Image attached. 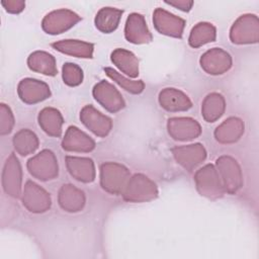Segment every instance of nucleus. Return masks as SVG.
<instances>
[{"instance_id": "nucleus-4", "label": "nucleus", "mask_w": 259, "mask_h": 259, "mask_svg": "<svg viewBox=\"0 0 259 259\" xmlns=\"http://www.w3.org/2000/svg\"><path fill=\"white\" fill-rule=\"evenodd\" d=\"M26 167L31 176L41 181L55 179L59 174L58 160L51 150H42L31 157Z\"/></svg>"}, {"instance_id": "nucleus-29", "label": "nucleus", "mask_w": 259, "mask_h": 259, "mask_svg": "<svg viewBox=\"0 0 259 259\" xmlns=\"http://www.w3.org/2000/svg\"><path fill=\"white\" fill-rule=\"evenodd\" d=\"M12 143L15 151L21 156L32 154L39 145L37 136L28 128L18 131L12 139Z\"/></svg>"}, {"instance_id": "nucleus-9", "label": "nucleus", "mask_w": 259, "mask_h": 259, "mask_svg": "<svg viewBox=\"0 0 259 259\" xmlns=\"http://www.w3.org/2000/svg\"><path fill=\"white\" fill-rule=\"evenodd\" d=\"M22 171L20 163L14 153L6 159L2 171V187L5 193L11 197L18 198L21 195Z\"/></svg>"}, {"instance_id": "nucleus-31", "label": "nucleus", "mask_w": 259, "mask_h": 259, "mask_svg": "<svg viewBox=\"0 0 259 259\" xmlns=\"http://www.w3.org/2000/svg\"><path fill=\"white\" fill-rule=\"evenodd\" d=\"M104 72L111 80H113L121 88H123L125 91H127L132 94H140L145 89V84L142 80H131V79L120 75L117 71H115L114 69L109 68V67L104 68Z\"/></svg>"}, {"instance_id": "nucleus-13", "label": "nucleus", "mask_w": 259, "mask_h": 259, "mask_svg": "<svg viewBox=\"0 0 259 259\" xmlns=\"http://www.w3.org/2000/svg\"><path fill=\"white\" fill-rule=\"evenodd\" d=\"M80 119L88 130L100 138L106 137L112 128V120L92 105H86L82 108Z\"/></svg>"}, {"instance_id": "nucleus-14", "label": "nucleus", "mask_w": 259, "mask_h": 259, "mask_svg": "<svg viewBox=\"0 0 259 259\" xmlns=\"http://www.w3.org/2000/svg\"><path fill=\"white\" fill-rule=\"evenodd\" d=\"M17 94L19 98L27 104H34L51 96V90L47 83L37 79H22L17 86Z\"/></svg>"}, {"instance_id": "nucleus-33", "label": "nucleus", "mask_w": 259, "mask_h": 259, "mask_svg": "<svg viewBox=\"0 0 259 259\" xmlns=\"http://www.w3.org/2000/svg\"><path fill=\"white\" fill-rule=\"evenodd\" d=\"M14 125V116L10 107L1 103L0 105V134L2 136L11 133Z\"/></svg>"}, {"instance_id": "nucleus-3", "label": "nucleus", "mask_w": 259, "mask_h": 259, "mask_svg": "<svg viewBox=\"0 0 259 259\" xmlns=\"http://www.w3.org/2000/svg\"><path fill=\"white\" fill-rule=\"evenodd\" d=\"M194 181L197 191L208 198H218L225 193L219 172L212 164H206L199 168L195 172Z\"/></svg>"}, {"instance_id": "nucleus-12", "label": "nucleus", "mask_w": 259, "mask_h": 259, "mask_svg": "<svg viewBox=\"0 0 259 259\" xmlns=\"http://www.w3.org/2000/svg\"><path fill=\"white\" fill-rule=\"evenodd\" d=\"M201 68L210 75H221L232 67V58L228 52L221 48H212L206 51L200 58Z\"/></svg>"}, {"instance_id": "nucleus-16", "label": "nucleus", "mask_w": 259, "mask_h": 259, "mask_svg": "<svg viewBox=\"0 0 259 259\" xmlns=\"http://www.w3.org/2000/svg\"><path fill=\"white\" fill-rule=\"evenodd\" d=\"M167 130L176 141H189L201 134L200 124L191 117H172L168 119Z\"/></svg>"}, {"instance_id": "nucleus-34", "label": "nucleus", "mask_w": 259, "mask_h": 259, "mask_svg": "<svg viewBox=\"0 0 259 259\" xmlns=\"http://www.w3.org/2000/svg\"><path fill=\"white\" fill-rule=\"evenodd\" d=\"M1 4L7 12L14 14L20 13L25 7V2L21 0H3Z\"/></svg>"}, {"instance_id": "nucleus-35", "label": "nucleus", "mask_w": 259, "mask_h": 259, "mask_svg": "<svg viewBox=\"0 0 259 259\" xmlns=\"http://www.w3.org/2000/svg\"><path fill=\"white\" fill-rule=\"evenodd\" d=\"M166 4L174 6L182 11H189L193 5V2L185 1V0H176V1H166Z\"/></svg>"}, {"instance_id": "nucleus-25", "label": "nucleus", "mask_w": 259, "mask_h": 259, "mask_svg": "<svg viewBox=\"0 0 259 259\" xmlns=\"http://www.w3.org/2000/svg\"><path fill=\"white\" fill-rule=\"evenodd\" d=\"M38 124L42 131L51 137H60L62 135V125L64 122L61 112L54 107H46L38 114Z\"/></svg>"}, {"instance_id": "nucleus-15", "label": "nucleus", "mask_w": 259, "mask_h": 259, "mask_svg": "<svg viewBox=\"0 0 259 259\" xmlns=\"http://www.w3.org/2000/svg\"><path fill=\"white\" fill-rule=\"evenodd\" d=\"M176 162L187 171H192L206 158V151L201 144L179 146L172 149Z\"/></svg>"}, {"instance_id": "nucleus-7", "label": "nucleus", "mask_w": 259, "mask_h": 259, "mask_svg": "<svg viewBox=\"0 0 259 259\" xmlns=\"http://www.w3.org/2000/svg\"><path fill=\"white\" fill-rule=\"evenodd\" d=\"M23 206L30 212L41 213L50 209L52 199L50 193L38 184L27 181L21 194Z\"/></svg>"}, {"instance_id": "nucleus-28", "label": "nucleus", "mask_w": 259, "mask_h": 259, "mask_svg": "<svg viewBox=\"0 0 259 259\" xmlns=\"http://www.w3.org/2000/svg\"><path fill=\"white\" fill-rule=\"evenodd\" d=\"M226 101L222 94L212 92L205 96L201 104V114L205 121L213 122L225 112Z\"/></svg>"}, {"instance_id": "nucleus-1", "label": "nucleus", "mask_w": 259, "mask_h": 259, "mask_svg": "<svg viewBox=\"0 0 259 259\" xmlns=\"http://www.w3.org/2000/svg\"><path fill=\"white\" fill-rule=\"evenodd\" d=\"M121 195L130 202H145L158 196V188L149 177L139 173L130 177Z\"/></svg>"}, {"instance_id": "nucleus-5", "label": "nucleus", "mask_w": 259, "mask_h": 259, "mask_svg": "<svg viewBox=\"0 0 259 259\" xmlns=\"http://www.w3.org/2000/svg\"><path fill=\"white\" fill-rule=\"evenodd\" d=\"M215 168L225 192L235 194L243 185L242 171L238 162L231 156H221L215 161Z\"/></svg>"}, {"instance_id": "nucleus-11", "label": "nucleus", "mask_w": 259, "mask_h": 259, "mask_svg": "<svg viewBox=\"0 0 259 259\" xmlns=\"http://www.w3.org/2000/svg\"><path fill=\"white\" fill-rule=\"evenodd\" d=\"M153 22L160 33L177 38L182 37L185 20L167 10L156 8L153 13Z\"/></svg>"}, {"instance_id": "nucleus-21", "label": "nucleus", "mask_w": 259, "mask_h": 259, "mask_svg": "<svg viewBox=\"0 0 259 259\" xmlns=\"http://www.w3.org/2000/svg\"><path fill=\"white\" fill-rule=\"evenodd\" d=\"M159 103L167 111H185L192 106L189 97L176 88H164L159 93Z\"/></svg>"}, {"instance_id": "nucleus-23", "label": "nucleus", "mask_w": 259, "mask_h": 259, "mask_svg": "<svg viewBox=\"0 0 259 259\" xmlns=\"http://www.w3.org/2000/svg\"><path fill=\"white\" fill-rule=\"evenodd\" d=\"M56 51L76 58H92L94 46L91 42L79 39H63L51 45Z\"/></svg>"}, {"instance_id": "nucleus-32", "label": "nucleus", "mask_w": 259, "mask_h": 259, "mask_svg": "<svg viewBox=\"0 0 259 259\" xmlns=\"http://www.w3.org/2000/svg\"><path fill=\"white\" fill-rule=\"evenodd\" d=\"M63 80L68 86H78L83 81V71L82 69L74 63H66L63 66Z\"/></svg>"}, {"instance_id": "nucleus-8", "label": "nucleus", "mask_w": 259, "mask_h": 259, "mask_svg": "<svg viewBox=\"0 0 259 259\" xmlns=\"http://www.w3.org/2000/svg\"><path fill=\"white\" fill-rule=\"evenodd\" d=\"M81 19V16L70 9H58L44 17L41 27L49 34H59L73 27Z\"/></svg>"}, {"instance_id": "nucleus-6", "label": "nucleus", "mask_w": 259, "mask_h": 259, "mask_svg": "<svg viewBox=\"0 0 259 259\" xmlns=\"http://www.w3.org/2000/svg\"><path fill=\"white\" fill-rule=\"evenodd\" d=\"M258 31V17L255 14H244L232 25L230 39L233 44L238 45L257 42Z\"/></svg>"}, {"instance_id": "nucleus-30", "label": "nucleus", "mask_w": 259, "mask_h": 259, "mask_svg": "<svg viewBox=\"0 0 259 259\" xmlns=\"http://www.w3.org/2000/svg\"><path fill=\"white\" fill-rule=\"evenodd\" d=\"M215 27L209 22H199L194 25L188 37V44L192 48H199L215 39Z\"/></svg>"}, {"instance_id": "nucleus-24", "label": "nucleus", "mask_w": 259, "mask_h": 259, "mask_svg": "<svg viewBox=\"0 0 259 259\" xmlns=\"http://www.w3.org/2000/svg\"><path fill=\"white\" fill-rule=\"evenodd\" d=\"M28 68L47 76H55L58 73L56 59L51 54L44 51H35L31 53L27 59Z\"/></svg>"}, {"instance_id": "nucleus-20", "label": "nucleus", "mask_w": 259, "mask_h": 259, "mask_svg": "<svg viewBox=\"0 0 259 259\" xmlns=\"http://www.w3.org/2000/svg\"><path fill=\"white\" fill-rule=\"evenodd\" d=\"M58 201L64 210L68 212H78L83 209L86 197L83 190L72 184H64L59 190Z\"/></svg>"}, {"instance_id": "nucleus-22", "label": "nucleus", "mask_w": 259, "mask_h": 259, "mask_svg": "<svg viewBox=\"0 0 259 259\" xmlns=\"http://www.w3.org/2000/svg\"><path fill=\"white\" fill-rule=\"evenodd\" d=\"M244 134V122L238 117H229L214 131V138L221 144L237 142Z\"/></svg>"}, {"instance_id": "nucleus-27", "label": "nucleus", "mask_w": 259, "mask_h": 259, "mask_svg": "<svg viewBox=\"0 0 259 259\" xmlns=\"http://www.w3.org/2000/svg\"><path fill=\"white\" fill-rule=\"evenodd\" d=\"M123 11L114 7H103L101 8L94 19L96 28L103 33L113 32L120 21Z\"/></svg>"}, {"instance_id": "nucleus-2", "label": "nucleus", "mask_w": 259, "mask_h": 259, "mask_svg": "<svg viewBox=\"0 0 259 259\" xmlns=\"http://www.w3.org/2000/svg\"><path fill=\"white\" fill-rule=\"evenodd\" d=\"M130 177L128 169L122 164L106 162L100 167V185L108 193L121 194Z\"/></svg>"}, {"instance_id": "nucleus-26", "label": "nucleus", "mask_w": 259, "mask_h": 259, "mask_svg": "<svg viewBox=\"0 0 259 259\" xmlns=\"http://www.w3.org/2000/svg\"><path fill=\"white\" fill-rule=\"evenodd\" d=\"M111 62L125 75L136 78L139 75V60L130 51L124 49H115L110 55Z\"/></svg>"}, {"instance_id": "nucleus-19", "label": "nucleus", "mask_w": 259, "mask_h": 259, "mask_svg": "<svg viewBox=\"0 0 259 259\" xmlns=\"http://www.w3.org/2000/svg\"><path fill=\"white\" fill-rule=\"evenodd\" d=\"M66 165L71 176L78 181L88 183L95 179V166L90 158L67 156Z\"/></svg>"}, {"instance_id": "nucleus-10", "label": "nucleus", "mask_w": 259, "mask_h": 259, "mask_svg": "<svg viewBox=\"0 0 259 259\" xmlns=\"http://www.w3.org/2000/svg\"><path fill=\"white\" fill-rule=\"evenodd\" d=\"M92 94L95 100L109 112H117L125 106V102L119 91L105 80H101L95 84Z\"/></svg>"}, {"instance_id": "nucleus-18", "label": "nucleus", "mask_w": 259, "mask_h": 259, "mask_svg": "<svg viewBox=\"0 0 259 259\" xmlns=\"http://www.w3.org/2000/svg\"><path fill=\"white\" fill-rule=\"evenodd\" d=\"M62 148L68 152L88 153L94 150L95 142L77 126L71 125L66 131Z\"/></svg>"}, {"instance_id": "nucleus-17", "label": "nucleus", "mask_w": 259, "mask_h": 259, "mask_svg": "<svg viewBox=\"0 0 259 259\" xmlns=\"http://www.w3.org/2000/svg\"><path fill=\"white\" fill-rule=\"evenodd\" d=\"M124 36L127 41L136 45L148 44L153 38L152 33L147 26L145 17L142 14L136 12L130 14L126 19Z\"/></svg>"}]
</instances>
